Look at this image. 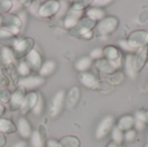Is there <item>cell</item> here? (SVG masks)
Segmentation results:
<instances>
[{
	"label": "cell",
	"instance_id": "3",
	"mask_svg": "<svg viewBox=\"0 0 148 147\" xmlns=\"http://www.w3.org/2000/svg\"><path fill=\"white\" fill-rule=\"evenodd\" d=\"M32 144L34 147H42V142L38 135L37 133H34L33 135V139H32Z\"/></svg>",
	"mask_w": 148,
	"mask_h": 147
},
{
	"label": "cell",
	"instance_id": "2",
	"mask_svg": "<svg viewBox=\"0 0 148 147\" xmlns=\"http://www.w3.org/2000/svg\"><path fill=\"white\" fill-rule=\"evenodd\" d=\"M62 98H63V92L62 93H59L55 100H54V107H53V110H54V113H57L61 108V106H62Z\"/></svg>",
	"mask_w": 148,
	"mask_h": 147
},
{
	"label": "cell",
	"instance_id": "5",
	"mask_svg": "<svg viewBox=\"0 0 148 147\" xmlns=\"http://www.w3.org/2000/svg\"><path fill=\"white\" fill-rule=\"evenodd\" d=\"M25 44H24V42H16V49H18V50H23L25 47Z\"/></svg>",
	"mask_w": 148,
	"mask_h": 147
},
{
	"label": "cell",
	"instance_id": "7",
	"mask_svg": "<svg viewBox=\"0 0 148 147\" xmlns=\"http://www.w3.org/2000/svg\"><path fill=\"white\" fill-rule=\"evenodd\" d=\"M14 147H24V143H23V142L18 143V144H16Z\"/></svg>",
	"mask_w": 148,
	"mask_h": 147
},
{
	"label": "cell",
	"instance_id": "4",
	"mask_svg": "<svg viewBox=\"0 0 148 147\" xmlns=\"http://www.w3.org/2000/svg\"><path fill=\"white\" fill-rule=\"evenodd\" d=\"M4 56H5L6 61L8 60V61L10 62V61H11V59H12V55H11L10 51L8 50V49H4Z\"/></svg>",
	"mask_w": 148,
	"mask_h": 147
},
{
	"label": "cell",
	"instance_id": "6",
	"mask_svg": "<svg viewBox=\"0 0 148 147\" xmlns=\"http://www.w3.org/2000/svg\"><path fill=\"white\" fill-rule=\"evenodd\" d=\"M20 71H21V73H22L23 75H25V74L29 71L28 68L26 67V65H25L24 63H23V64L20 66Z\"/></svg>",
	"mask_w": 148,
	"mask_h": 147
},
{
	"label": "cell",
	"instance_id": "1",
	"mask_svg": "<svg viewBox=\"0 0 148 147\" xmlns=\"http://www.w3.org/2000/svg\"><path fill=\"white\" fill-rule=\"evenodd\" d=\"M42 82V81L39 78H29V79H26V80H23V81H21L20 85H23L26 88H31L40 85Z\"/></svg>",
	"mask_w": 148,
	"mask_h": 147
}]
</instances>
